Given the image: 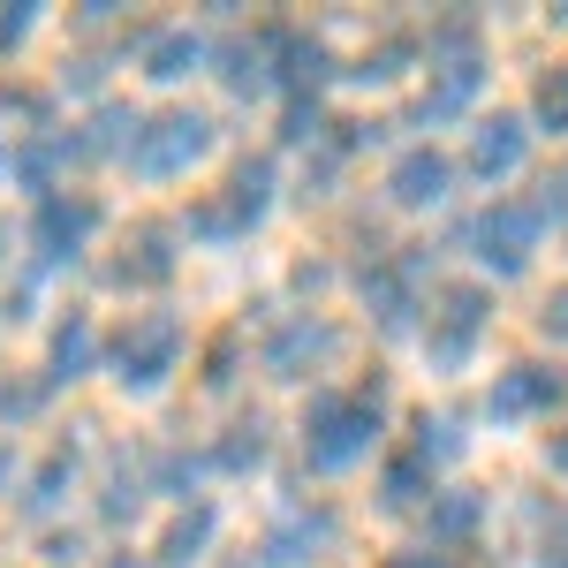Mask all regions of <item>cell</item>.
I'll return each mask as SVG.
<instances>
[{"instance_id": "obj_7", "label": "cell", "mask_w": 568, "mask_h": 568, "mask_svg": "<svg viewBox=\"0 0 568 568\" xmlns=\"http://www.w3.org/2000/svg\"><path fill=\"white\" fill-rule=\"evenodd\" d=\"M561 394H568V372H554V364H516V372L493 379L485 409H493V417H538V409H554Z\"/></svg>"}, {"instance_id": "obj_24", "label": "cell", "mask_w": 568, "mask_h": 568, "mask_svg": "<svg viewBox=\"0 0 568 568\" xmlns=\"http://www.w3.org/2000/svg\"><path fill=\"white\" fill-rule=\"evenodd\" d=\"M281 136H288V144H311V136H326V122H318V99H296V106H288V122H281Z\"/></svg>"}, {"instance_id": "obj_18", "label": "cell", "mask_w": 568, "mask_h": 568, "mask_svg": "<svg viewBox=\"0 0 568 568\" xmlns=\"http://www.w3.org/2000/svg\"><path fill=\"white\" fill-rule=\"evenodd\" d=\"M91 356H99V334H91V318H69V326H53V372H61V379H84Z\"/></svg>"}, {"instance_id": "obj_23", "label": "cell", "mask_w": 568, "mask_h": 568, "mask_svg": "<svg viewBox=\"0 0 568 568\" xmlns=\"http://www.w3.org/2000/svg\"><path fill=\"white\" fill-rule=\"evenodd\" d=\"M470 524H478V500H470V493H447V500L433 508V530H439V538H463Z\"/></svg>"}, {"instance_id": "obj_22", "label": "cell", "mask_w": 568, "mask_h": 568, "mask_svg": "<svg viewBox=\"0 0 568 568\" xmlns=\"http://www.w3.org/2000/svg\"><path fill=\"white\" fill-rule=\"evenodd\" d=\"M425 478H433V470H425V455H402V463H387V508H409V500L425 493Z\"/></svg>"}, {"instance_id": "obj_17", "label": "cell", "mask_w": 568, "mask_h": 568, "mask_svg": "<svg viewBox=\"0 0 568 568\" xmlns=\"http://www.w3.org/2000/svg\"><path fill=\"white\" fill-rule=\"evenodd\" d=\"M265 61H273V31H265V39H235V45H220V77H227L235 91H258L265 77H273Z\"/></svg>"}, {"instance_id": "obj_14", "label": "cell", "mask_w": 568, "mask_h": 568, "mask_svg": "<svg viewBox=\"0 0 568 568\" xmlns=\"http://www.w3.org/2000/svg\"><path fill=\"white\" fill-rule=\"evenodd\" d=\"M417 258L409 265H379V273H364V296L379 304V326H409V311H417Z\"/></svg>"}, {"instance_id": "obj_9", "label": "cell", "mask_w": 568, "mask_h": 568, "mask_svg": "<svg viewBox=\"0 0 568 568\" xmlns=\"http://www.w3.org/2000/svg\"><path fill=\"white\" fill-rule=\"evenodd\" d=\"M524 152H530V136H524L516 114H493V122H478V136H470V168H478L485 182H508L524 168Z\"/></svg>"}, {"instance_id": "obj_3", "label": "cell", "mask_w": 568, "mask_h": 568, "mask_svg": "<svg viewBox=\"0 0 568 568\" xmlns=\"http://www.w3.org/2000/svg\"><path fill=\"white\" fill-rule=\"evenodd\" d=\"M175 356H182V326L168 311H144V318L122 326V342H114V379L122 387H160L175 372Z\"/></svg>"}, {"instance_id": "obj_29", "label": "cell", "mask_w": 568, "mask_h": 568, "mask_svg": "<svg viewBox=\"0 0 568 568\" xmlns=\"http://www.w3.org/2000/svg\"><path fill=\"white\" fill-rule=\"evenodd\" d=\"M23 31H31V16H23V8H16V16H0V45H16Z\"/></svg>"}, {"instance_id": "obj_20", "label": "cell", "mask_w": 568, "mask_h": 568, "mask_svg": "<svg viewBox=\"0 0 568 568\" xmlns=\"http://www.w3.org/2000/svg\"><path fill=\"white\" fill-rule=\"evenodd\" d=\"M258 463H265V425L251 417V425H235L220 439V470H258Z\"/></svg>"}, {"instance_id": "obj_8", "label": "cell", "mask_w": 568, "mask_h": 568, "mask_svg": "<svg viewBox=\"0 0 568 568\" xmlns=\"http://www.w3.org/2000/svg\"><path fill=\"white\" fill-rule=\"evenodd\" d=\"M91 227H99V205H91V197H39L31 243H39L45 258H77L91 243Z\"/></svg>"}, {"instance_id": "obj_1", "label": "cell", "mask_w": 568, "mask_h": 568, "mask_svg": "<svg viewBox=\"0 0 568 568\" xmlns=\"http://www.w3.org/2000/svg\"><path fill=\"white\" fill-rule=\"evenodd\" d=\"M379 439V387H356V394H318L304 409V447L318 470H342L356 455H372Z\"/></svg>"}, {"instance_id": "obj_13", "label": "cell", "mask_w": 568, "mask_h": 568, "mask_svg": "<svg viewBox=\"0 0 568 568\" xmlns=\"http://www.w3.org/2000/svg\"><path fill=\"white\" fill-rule=\"evenodd\" d=\"M273 61H281V84H326V69H334V53L304 31H273Z\"/></svg>"}, {"instance_id": "obj_30", "label": "cell", "mask_w": 568, "mask_h": 568, "mask_svg": "<svg viewBox=\"0 0 568 568\" xmlns=\"http://www.w3.org/2000/svg\"><path fill=\"white\" fill-rule=\"evenodd\" d=\"M387 568H439L433 554H402V561H387Z\"/></svg>"}, {"instance_id": "obj_16", "label": "cell", "mask_w": 568, "mask_h": 568, "mask_svg": "<svg viewBox=\"0 0 568 568\" xmlns=\"http://www.w3.org/2000/svg\"><path fill=\"white\" fill-rule=\"evenodd\" d=\"M197 61H205V45L190 39V31H152V39H144V69H152L160 84H175V77H190Z\"/></svg>"}, {"instance_id": "obj_10", "label": "cell", "mask_w": 568, "mask_h": 568, "mask_svg": "<svg viewBox=\"0 0 568 568\" xmlns=\"http://www.w3.org/2000/svg\"><path fill=\"white\" fill-rule=\"evenodd\" d=\"M447 160H439L433 144H417V152H402L394 160V175H387V190H394V205H439L447 197Z\"/></svg>"}, {"instance_id": "obj_28", "label": "cell", "mask_w": 568, "mask_h": 568, "mask_svg": "<svg viewBox=\"0 0 568 568\" xmlns=\"http://www.w3.org/2000/svg\"><path fill=\"white\" fill-rule=\"evenodd\" d=\"M538 318H546V334H561V342H568V288H554V296H546V311H538Z\"/></svg>"}, {"instance_id": "obj_26", "label": "cell", "mask_w": 568, "mask_h": 568, "mask_svg": "<svg viewBox=\"0 0 568 568\" xmlns=\"http://www.w3.org/2000/svg\"><path fill=\"white\" fill-rule=\"evenodd\" d=\"M69 470H77V455H53V463H45V470H39V493H31V500H39V508H45V500L61 493V478H69Z\"/></svg>"}, {"instance_id": "obj_15", "label": "cell", "mask_w": 568, "mask_h": 568, "mask_svg": "<svg viewBox=\"0 0 568 568\" xmlns=\"http://www.w3.org/2000/svg\"><path fill=\"white\" fill-rule=\"evenodd\" d=\"M334 538V516L318 508V516H288V524L265 538V561H281V568H296V561H311V546H326Z\"/></svg>"}, {"instance_id": "obj_4", "label": "cell", "mask_w": 568, "mask_h": 568, "mask_svg": "<svg viewBox=\"0 0 568 568\" xmlns=\"http://www.w3.org/2000/svg\"><path fill=\"white\" fill-rule=\"evenodd\" d=\"M265 197H273V168H265V160H243L235 182H227V197H213V205H197V213H190V235L227 243V235H243V227L265 213Z\"/></svg>"}, {"instance_id": "obj_6", "label": "cell", "mask_w": 568, "mask_h": 568, "mask_svg": "<svg viewBox=\"0 0 568 568\" xmlns=\"http://www.w3.org/2000/svg\"><path fill=\"white\" fill-rule=\"evenodd\" d=\"M478 334H485V288H439V311H433V334H425V349H433V364H463V356L478 349Z\"/></svg>"}, {"instance_id": "obj_12", "label": "cell", "mask_w": 568, "mask_h": 568, "mask_svg": "<svg viewBox=\"0 0 568 568\" xmlns=\"http://www.w3.org/2000/svg\"><path fill=\"white\" fill-rule=\"evenodd\" d=\"M61 160H84V136H31V144H16V160H8V168H16L23 190H45Z\"/></svg>"}, {"instance_id": "obj_33", "label": "cell", "mask_w": 568, "mask_h": 568, "mask_svg": "<svg viewBox=\"0 0 568 568\" xmlns=\"http://www.w3.org/2000/svg\"><path fill=\"white\" fill-rule=\"evenodd\" d=\"M561 568H568V561H561Z\"/></svg>"}, {"instance_id": "obj_11", "label": "cell", "mask_w": 568, "mask_h": 568, "mask_svg": "<svg viewBox=\"0 0 568 568\" xmlns=\"http://www.w3.org/2000/svg\"><path fill=\"white\" fill-rule=\"evenodd\" d=\"M318 356H334V326H318V318H288V326L273 334L265 364H273L281 379H304V364H318Z\"/></svg>"}, {"instance_id": "obj_31", "label": "cell", "mask_w": 568, "mask_h": 568, "mask_svg": "<svg viewBox=\"0 0 568 568\" xmlns=\"http://www.w3.org/2000/svg\"><path fill=\"white\" fill-rule=\"evenodd\" d=\"M8 160H16V152H8V144H0V168H8Z\"/></svg>"}, {"instance_id": "obj_21", "label": "cell", "mask_w": 568, "mask_h": 568, "mask_svg": "<svg viewBox=\"0 0 568 568\" xmlns=\"http://www.w3.org/2000/svg\"><path fill=\"white\" fill-rule=\"evenodd\" d=\"M538 122H546L554 136H568V61L538 77Z\"/></svg>"}, {"instance_id": "obj_2", "label": "cell", "mask_w": 568, "mask_h": 568, "mask_svg": "<svg viewBox=\"0 0 568 568\" xmlns=\"http://www.w3.org/2000/svg\"><path fill=\"white\" fill-rule=\"evenodd\" d=\"M205 152H213V122L190 114V106H175V114H152V122L136 130L130 168H136V175H152V182H168V175H182L190 160H205Z\"/></svg>"}, {"instance_id": "obj_27", "label": "cell", "mask_w": 568, "mask_h": 568, "mask_svg": "<svg viewBox=\"0 0 568 568\" xmlns=\"http://www.w3.org/2000/svg\"><path fill=\"white\" fill-rule=\"evenodd\" d=\"M190 478H197V463H190V455H160V485H168V493H182Z\"/></svg>"}, {"instance_id": "obj_25", "label": "cell", "mask_w": 568, "mask_h": 568, "mask_svg": "<svg viewBox=\"0 0 568 568\" xmlns=\"http://www.w3.org/2000/svg\"><path fill=\"white\" fill-rule=\"evenodd\" d=\"M39 402H45L39 387H8V379H0V417H31Z\"/></svg>"}, {"instance_id": "obj_19", "label": "cell", "mask_w": 568, "mask_h": 568, "mask_svg": "<svg viewBox=\"0 0 568 568\" xmlns=\"http://www.w3.org/2000/svg\"><path fill=\"white\" fill-rule=\"evenodd\" d=\"M205 538H213V508L197 500V508H190V516H182V524L168 530V538H160V561H168V568L197 561V546H205Z\"/></svg>"}, {"instance_id": "obj_32", "label": "cell", "mask_w": 568, "mask_h": 568, "mask_svg": "<svg viewBox=\"0 0 568 568\" xmlns=\"http://www.w3.org/2000/svg\"><path fill=\"white\" fill-rule=\"evenodd\" d=\"M0 470H8V447H0Z\"/></svg>"}, {"instance_id": "obj_5", "label": "cell", "mask_w": 568, "mask_h": 568, "mask_svg": "<svg viewBox=\"0 0 568 568\" xmlns=\"http://www.w3.org/2000/svg\"><path fill=\"white\" fill-rule=\"evenodd\" d=\"M546 235V205H516V197H500L493 213L478 220V258L493 273H516L530 258V243Z\"/></svg>"}]
</instances>
